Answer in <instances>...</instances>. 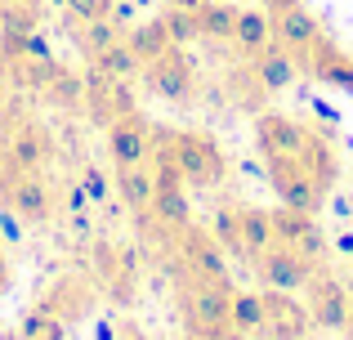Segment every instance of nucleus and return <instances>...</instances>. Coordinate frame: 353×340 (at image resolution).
<instances>
[{
    "label": "nucleus",
    "instance_id": "obj_1",
    "mask_svg": "<svg viewBox=\"0 0 353 340\" xmlns=\"http://www.w3.org/2000/svg\"><path fill=\"white\" fill-rule=\"evenodd\" d=\"M165 148H170L174 166H179L188 188H219L228 174V157L219 152V143L201 130H174L165 134Z\"/></svg>",
    "mask_w": 353,
    "mask_h": 340
},
{
    "label": "nucleus",
    "instance_id": "obj_2",
    "mask_svg": "<svg viewBox=\"0 0 353 340\" xmlns=\"http://www.w3.org/2000/svg\"><path fill=\"white\" fill-rule=\"evenodd\" d=\"M233 291L237 287H219V282L206 278H188L183 282V323L188 332H215L224 336L233 327Z\"/></svg>",
    "mask_w": 353,
    "mask_h": 340
},
{
    "label": "nucleus",
    "instance_id": "obj_3",
    "mask_svg": "<svg viewBox=\"0 0 353 340\" xmlns=\"http://www.w3.org/2000/svg\"><path fill=\"white\" fill-rule=\"evenodd\" d=\"M318 269H322V264L309 260L300 246H282V242H273L264 255H255L259 282H264V287H273V291H304Z\"/></svg>",
    "mask_w": 353,
    "mask_h": 340
},
{
    "label": "nucleus",
    "instance_id": "obj_4",
    "mask_svg": "<svg viewBox=\"0 0 353 340\" xmlns=\"http://www.w3.org/2000/svg\"><path fill=\"white\" fill-rule=\"evenodd\" d=\"M268 183H273V192H277L282 206L309 210V215H318L322 197H327V188L300 166V157H268Z\"/></svg>",
    "mask_w": 353,
    "mask_h": 340
},
{
    "label": "nucleus",
    "instance_id": "obj_5",
    "mask_svg": "<svg viewBox=\"0 0 353 340\" xmlns=\"http://www.w3.org/2000/svg\"><path fill=\"white\" fill-rule=\"evenodd\" d=\"M139 77H143V86L152 90L157 99H165V103H188L192 90H197V77H192V63H188V54H183V45H170L161 59L143 63Z\"/></svg>",
    "mask_w": 353,
    "mask_h": 340
},
{
    "label": "nucleus",
    "instance_id": "obj_6",
    "mask_svg": "<svg viewBox=\"0 0 353 340\" xmlns=\"http://www.w3.org/2000/svg\"><path fill=\"white\" fill-rule=\"evenodd\" d=\"M259 296H264V327H259V336L264 340H309L313 314L304 300H295V291L264 287Z\"/></svg>",
    "mask_w": 353,
    "mask_h": 340
},
{
    "label": "nucleus",
    "instance_id": "obj_7",
    "mask_svg": "<svg viewBox=\"0 0 353 340\" xmlns=\"http://www.w3.org/2000/svg\"><path fill=\"white\" fill-rule=\"evenodd\" d=\"M349 300H353L349 287L327 269H318L304 287V305L313 314V327H322V332H345L349 327Z\"/></svg>",
    "mask_w": 353,
    "mask_h": 340
},
{
    "label": "nucleus",
    "instance_id": "obj_8",
    "mask_svg": "<svg viewBox=\"0 0 353 340\" xmlns=\"http://www.w3.org/2000/svg\"><path fill=\"white\" fill-rule=\"evenodd\" d=\"M152 157V134H148V121L139 112H121L108 121V161L121 166H139V161Z\"/></svg>",
    "mask_w": 353,
    "mask_h": 340
},
{
    "label": "nucleus",
    "instance_id": "obj_9",
    "mask_svg": "<svg viewBox=\"0 0 353 340\" xmlns=\"http://www.w3.org/2000/svg\"><path fill=\"white\" fill-rule=\"evenodd\" d=\"M5 201L18 210V215L27 219V224H50L54 210H59V201H54V188L41 179V170H27V174H9V192Z\"/></svg>",
    "mask_w": 353,
    "mask_h": 340
},
{
    "label": "nucleus",
    "instance_id": "obj_10",
    "mask_svg": "<svg viewBox=\"0 0 353 340\" xmlns=\"http://www.w3.org/2000/svg\"><path fill=\"white\" fill-rule=\"evenodd\" d=\"M300 68L309 72L318 86H331V90H340V94H353V54L340 50V45H331L327 36H322L313 50L300 54Z\"/></svg>",
    "mask_w": 353,
    "mask_h": 340
},
{
    "label": "nucleus",
    "instance_id": "obj_11",
    "mask_svg": "<svg viewBox=\"0 0 353 340\" xmlns=\"http://www.w3.org/2000/svg\"><path fill=\"white\" fill-rule=\"evenodd\" d=\"M224 246L215 242V233H201V228H183V264H188L192 278H206V282H219V287H233L228 278V264H224Z\"/></svg>",
    "mask_w": 353,
    "mask_h": 340
},
{
    "label": "nucleus",
    "instance_id": "obj_12",
    "mask_svg": "<svg viewBox=\"0 0 353 340\" xmlns=\"http://www.w3.org/2000/svg\"><path fill=\"white\" fill-rule=\"evenodd\" d=\"M304 139H309V130L295 117H286V112H259L255 117V143L264 152V161L268 157H295L304 148Z\"/></svg>",
    "mask_w": 353,
    "mask_h": 340
},
{
    "label": "nucleus",
    "instance_id": "obj_13",
    "mask_svg": "<svg viewBox=\"0 0 353 340\" xmlns=\"http://www.w3.org/2000/svg\"><path fill=\"white\" fill-rule=\"evenodd\" d=\"M273 36H277V45H286V50L300 59L304 50H313V45L322 41V23H318L313 9H304L300 0H295V5H286V9L273 14Z\"/></svg>",
    "mask_w": 353,
    "mask_h": 340
},
{
    "label": "nucleus",
    "instance_id": "obj_14",
    "mask_svg": "<svg viewBox=\"0 0 353 340\" xmlns=\"http://www.w3.org/2000/svg\"><path fill=\"white\" fill-rule=\"evenodd\" d=\"M50 157H54V143H50V134H45L41 126H32V121L14 126V134H9V143H5V161H9V170H18V174L41 170Z\"/></svg>",
    "mask_w": 353,
    "mask_h": 340
},
{
    "label": "nucleus",
    "instance_id": "obj_15",
    "mask_svg": "<svg viewBox=\"0 0 353 340\" xmlns=\"http://www.w3.org/2000/svg\"><path fill=\"white\" fill-rule=\"evenodd\" d=\"M295 77H300V59H295L286 45H273V50H259L255 54V86L264 90V94H282V90L295 86Z\"/></svg>",
    "mask_w": 353,
    "mask_h": 340
},
{
    "label": "nucleus",
    "instance_id": "obj_16",
    "mask_svg": "<svg viewBox=\"0 0 353 340\" xmlns=\"http://www.w3.org/2000/svg\"><path fill=\"white\" fill-rule=\"evenodd\" d=\"M152 192H157V170L148 166V161H139V166H121V170H117V197L125 201V210L143 215V210L152 206Z\"/></svg>",
    "mask_w": 353,
    "mask_h": 340
},
{
    "label": "nucleus",
    "instance_id": "obj_17",
    "mask_svg": "<svg viewBox=\"0 0 353 340\" xmlns=\"http://www.w3.org/2000/svg\"><path fill=\"white\" fill-rule=\"evenodd\" d=\"M125 45L139 54V63L161 59V54L170 50V32H165L161 14H157V18H143V23H134V27H130V32H125Z\"/></svg>",
    "mask_w": 353,
    "mask_h": 340
},
{
    "label": "nucleus",
    "instance_id": "obj_18",
    "mask_svg": "<svg viewBox=\"0 0 353 340\" xmlns=\"http://www.w3.org/2000/svg\"><path fill=\"white\" fill-rule=\"evenodd\" d=\"M237 224H241V237H246L250 260H255V255H264L268 246L277 242V233H273V210H264V206H237Z\"/></svg>",
    "mask_w": 353,
    "mask_h": 340
},
{
    "label": "nucleus",
    "instance_id": "obj_19",
    "mask_svg": "<svg viewBox=\"0 0 353 340\" xmlns=\"http://www.w3.org/2000/svg\"><path fill=\"white\" fill-rule=\"evenodd\" d=\"M237 9L241 5H224V0H201L197 5V23L206 41H233L237 32Z\"/></svg>",
    "mask_w": 353,
    "mask_h": 340
},
{
    "label": "nucleus",
    "instance_id": "obj_20",
    "mask_svg": "<svg viewBox=\"0 0 353 340\" xmlns=\"http://www.w3.org/2000/svg\"><path fill=\"white\" fill-rule=\"evenodd\" d=\"M295 157H300V166L309 170L313 179L322 183V188H331V183H336V174H340V161H336V152L327 148V139L309 134V139H304V148L295 152Z\"/></svg>",
    "mask_w": 353,
    "mask_h": 340
},
{
    "label": "nucleus",
    "instance_id": "obj_21",
    "mask_svg": "<svg viewBox=\"0 0 353 340\" xmlns=\"http://www.w3.org/2000/svg\"><path fill=\"white\" fill-rule=\"evenodd\" d=\"M94 72H103V77H112V81H134L139 72H143V63H139V54L125 45V36H121L117 45H108L103 54H94Z\"/></svg>",
    "mask_w": 353,
    "mask_h": 340
},
{
    "label": "nucleus",
    "instance_id": "obj_22",
    "mask_svg": "<svg viewBox=\"0 0 353 340\" xmlns=\"http://www.w3.org/2000/svg\"><path fill=\"white\" fill-rule=\"evenodd\" d=\"M233 41L241 50H264V45L273 41V14H268V9H237Z\"/></svg>",
    "mask_w": 353,
    "mask_h": 340
},
{
    "label": "nucleus",
    "instance_id": "obj_23",
    "mask_svg": "<svg viewBox=\"0 0 353 340\" xmlns=\"http://www.w3.org/2000/svg\"><path fill=\"white\" fill-rule=\"evenodd\" d=\"M121 36H125V32H121V23H117L112 14H108V18H90V23H81L77 41H81V50L94 59V54H103L108 45H117Z\"/></svg>",
    "mask_w": 353,
    "mask_h": 340
},
{
    "label": "nucleus",
    "instance_id": "obj_24",
    "mask_svg": "<svg viewBox=\"0 0 353 340\" xmlns=\"http://www.w3.org/2000/svg\"><path fill=\"white\" fill-rule=\"evenodd\" d=\"M264 327V296L259 291H233V332L259 336Z\"/></svg>",
    "mask_w": 353,
    "mask_h": 340
},
{
    "label": "nucleus",
    "instance_id": "obj_25",
    "mask_svg": "<svg viewBox=\"0 0 353 340\" xmlns=\"http://www.w3.org/2000/svg\"><path fill=\"white\" fill-rule=\"evenodd\" d=\"M215 242L224 246L233 260H250L246 237H241V224H237V206H219L215 210Z\"/></svg>",
    "mask_w": 353,
    "mask_h": 340
},
{
    "label": "nucleus",
    "instance_id": "obj_26",
    "mask_svg": "<svg viewBox=\"0 0 353 340\" xmlns=\"http://www.w3.org/2000/svg\"><path fill=\"white\" fill-rule=\"evenodd\" d=\"M161 23H165V32H170V45H192V41H201L197 9H174V5H165Z\"/></svg>",
    "mask_w": 353,
    "mask_h": 340
},
{
    "label": "nucleus",
    "instance_id": "obj_27",
    "mask_svg": "<svg viewBox=\"0 0 353 340\" xmlns=\"http://www.w3.org/2000/svg\"><path fill=\"white\" fill-rule=\"evenodd\" d=\"M309 224H313L309 210H291V206H277L273 210V233H277V242H282V246H295Z\"/></svg>",
    "mask_w": 353,
    "mask_h": 340
},
{
    "label": "nucleus",
    "instance_id": "obj_28",
    "mask_svg": "<svg viewBox=\"0 0 353 340\" xmlns=\"http://www.w3.org/2000/svg\"><path fill=\"white\" fill-rule=\"evenodd\" d=\"M23 237H27V219L5 201V206H0V246H18Z\"/></svg>",
    "mask_w": 353,
    "mask_h": 340
},
{
    "label": "nucleus",
    "instance_id": "obj_29",
    "mask_svg": "<svg viewBox=\"0 0 353 340\" xmlns=\"http://www.w3.org/2000/svg\"><path fill=\"white\" fill-rule=\"evenodd\" d=\"M68 5V14L77 18V23H90V18H108L112 14V0H63Z\"/></svg>",
    "mask_w": 353,
    "mask_h": 340
},
{
    "label": "nucleus",
    "instance_id": "obj_30",
    "mask_svg": "<svg viewBox=\"0 0 353 340\" xmlns=\"http://www.w3.org/2000/svg\"><path fill=\"white\" fill-rule=\"evenodd\" d=\"M81 183H85L90 201H108V197H112V183H108V174L99 170V166H85V174H81Z\"/></svg>",
    "mask_w": 353,
    "mask_h": 340
},
{
    "label": "nucleus",
    "instance_id": "obj_31",
    "mask_svg": "<svg viewBox=\"0 0 353 340\" xmlns=\"http://www.w3.org/2000/svg\"><path fill=\"white\" fill-rule=\"evenodd\" d=\"M85 206H90L85 183H72V188H68V210H72V215H85Z\"/></svg>",
    "mask_w": 353,
    "mask_h": 340
},
{
    "label": "nucleus",
    "instance_id": "obj_32",
    "mask_svg": "<svg viewBox=\"0 0 353 340\" xmlns=\"http://www.w3.org/2000/svg\"><path fill=\"white\" fill-rule=\"evenodd\" d=\"M309 108L322 117V121H340V112H336V108H331V103H322V99H313V94H309Z\"/></svg>",
    "mask_w": 353,
    "mask_h": 340
},
{
    "label": "nucleus",
    "instance_id": "obj_33",
    "mask_svg": "<svg viewBox=\"0 0 353 340\" xmlns=\"http://www.w3.org/2000/svg\"><path fill=\"white\" fill-rule=\"evenodd\" d=\"M9 81H14V68H9V63H5V59H0V99H5V94H9Z\"/></svg>",
    "mask_w": 353,
    "mask_h": 340
},
{
    "label": "nucleus",
    "instance_id": "obj_34",
    "mask_svg": "<svg viewBox=\"0 0 353 340\" xmlns=\"http://www.w3.org/2000/svg\"><path fill=\"white\" fill-rule=\"evenodd\" d=\"M336 251L353 255V228H345V233H336Z\"/></svg>",
    "mask_w": 353,
    "mask_h": 340
},
{
    "label": "nucleus",
    "instance_id": "obj_35",
    "mask_svg": "<svg viewBox=\"0 0 353 340\" xmlns=\"http://www.w3.org/2000/svg\"><path fill=\"white\" fill-rule=\"evenodd\" d=\"M117 340H148L143 332H139L134 323H125V327H117Z\"/></svg>",
    "mask_w": 353,
    "mask_h": 340
},
{
    "label": "nucleus",
    "instance_id": "obj_36",
    "mask_svg": "<svg viewBox=\"0 0 353 340\" xmlns=\"http://www.w3.org/2000/svg\"><path fill=\"white\" fill-rule=\"evenodd\" d=\"M9 278H14V269H9V260H5V255H0V291L9 287Z\"/></svg>",
    "mask_w": 353,
    "mask_h": 340
},
{
    "label": "nucleus",
    "instance_id": "obj_37",
    "mask_svg": "<svg viewBox=\"0 0 353 340\" xmlns=\"http://www.w3.org/2000/svg\"><path fill=\"white\" fill-rule=\"evenodd\" d=\"M286 5H295V0H264V9H268V14H277V9H286Z\"/></svg>",
    "mask_w": 353,
    "mask_h": 340
},
{
    "label": "nucleus",
    "instance_id": "obj_38",
    "mask_svg": "<svg viewBox=\"0 0 353 340\" xmlns=\"http://www.w3.org/2000/svg\"><path fill=\"white\" fill-rule=\"evenodd\" d=\"M165 5H174V9H197L201 0H165Z\"/></svg>",
    "mask_w": 353,
    "mask_h": 340
},
{
    "label": "nucleus",
    "instance_id": "obj_39",
    "mask_svg": "<svg viewBox=\"0 0 353 340\" xmlns=\"http://www.w3.org/2000/svg\"><path fill=\"white\" fill-rule=\"evenodd\" d=\"M188 340H224V336H215V332H188Z\"/></svg>",
    "mask_w": 353,
    "mask_h": 340
},
{
    "label": "nucleus",
    "instance_id": "obj_40",
    "mask_svg": "<svg viewBox=\"0 0 353 340\" xmlns=\"http://www.w3.org/2000/svg\"><path fill=\"white\" fill-rule=\"evenodd\" d=\"M224 340H250L246 332H233V327H228V332H224Z\"/></svg>",
    "mask_w": 353,
    "mask_h": 340
},
{
    "label": "nucleus",
    "instance_id": "obj_41",
    "mask_svg": "<svg viewBox=\"0 0 353 340\" xmlns=\"http://www.w3.org/2000/svg\"><path fill=\"white\" fill-rule=\"evenodd\" d=\"M345 332H349V340H353V300H349V327H345Z\"/></svg>",
    "mask_w": 353,
    "mask_h": 340
}]
</instances>
